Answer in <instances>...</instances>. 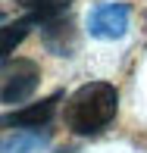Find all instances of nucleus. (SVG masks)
I'll return each mask as SVG.
<instances>
[{
	"label": "nucleus",
	"instance_id": "nucleus-1",
	"mask_svg": "<svg viewBox=\"0 0 147 153\" xmlns=\"http://www.w3.org/2000/svg\"><path fill=\"white\" fill-rule=\"evenodd\" d=\"M116 106H119V97L113 85H107V81L81 85L72 94V100L66 103V125L75 134H97L100 128L113 122Z\"/></svg>",
	"mask_w": 147,
	"mask_h": 153
},
{
	"label": "nucleus",
	"instance_id": "nucleus-2",
	"mask_svg": "<svg viewBox=\"0 0 147 153\" xmlns=\"http://www.w3.org/2000/svg\"><path fill=\"white\" fill-rule=\"evenodd\" d=\"M125 28H128V6L125 3H103L88 13V31L94 38L113 41V38H122Z\"/></svg>",
	"mask_w": 147,
	"mask_h": 153
},
{
	"label": "nucleus",
	"instance_id": "nucleus-3",
	"mask_svg": "<svg viewBox=\"0 0 147 153\" xmlns=\"http://www.w3.org/2000/svg\"><path fill=\"white\" fill-rule=\"evenodd\" d=\"M38 66H34L31 59H22L16 62V66L10 69V75H6L3 88H0V100L3 103H22L28 100L34 94V88H38Z\"/></svg>",
	"mask_w": 147,
	"mask_h": 153
},
{
	"label": "nucleus",
	"instance_id": "nucleus-4",
	"mask_svg": "<svg viewBox=\"0 0 147 153\" xmlns=\"http://www.w3.org/2000/svg\"><path fill=\"white\" fill-rule=\"evenodd\" d=\"M60 97L63 94H53V97H47V100H38V103H31V106H22V109H16V113L6 116V122H10L13 128H41V125H47L53 119Z\"/></svg>",
	"mask_w": 147,
	"mask_h": 153
},
{
	"label": "nucleus",
	"instance_id": "nucleus-5",
	"mask_svg": "<svg viewBox=\"0 0 147 153\" xmlns=\"http://www.w3.org/2000/svg\"><path fill=\"white\" fill-rule=\"evenodd\" d=\"M44 144H47V134H44V131L22 128V131H16L13 137L3 141V153H38Z\"/></svg>",
	"mask_w": 147,
	"mask_h": 153
},
{
	"label": "nucleus",
	"instance_id": "nucleus-6",
	"mask_svg": "<svg viewBox=\"0 0 147 153\" xmlns=\"http://www.w3.org/2000/svg\"><path fill=\"white\" fill-rule=\"evenodd\" d=\"M31 25H34V19L25 16V19H19V22H10V25H3V28H0V62L16 50V44L28 34Z\"/></svg>",
	"mask_w": 147,
	"mask_h": 153
},
{
	"label": "nucleus",
	"instance_id": "nucleus-7",
	"mask_svg": "<svg viewBox=\"0 0 147 153\" xmlns=\"http://www.w3.org/2000/svg\"><path fill=\"white\" fill-rule=\"evenodd\" d=\"M22 3H25V6H34V3H38V0H22Z\"/></svg>",
	"mask_w": 147,
	"mask_h": 153
},
{
	"label": "nucleus",
	"instance_id": "nucleus-8",
	"mask_svg": "<svg viewBox=\"0 0 147 153\" xmlns=\"http://www.w3.org/2000/svg\"><path fill=\"white\" fill-rule=\"evenodd\" d=\"M0 19H3V16H0Z\"/></svg>",
	"mask_w": 147,
	"mask_h": 153
}]
</instances>
